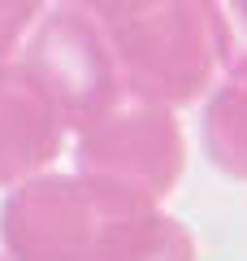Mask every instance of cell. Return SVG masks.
<instances>
[{
  "label": "cell",
  "mask_w": 247,
  "mask_h": 261,
  "mask_svg": "<svg viewBox=\"0 0 247 261\" xmlns=\"http://www.w3.org/2000/svg\"><path fill=\"white\" fill-rule=\"evenodd\" d=\"M61 109L44 92L35 74L22 61H0V187H18L35 174H48L65 148Z\"/></svg>",
  "instance_id": "5b68a950"
},
{
  "label": "cell",
  "mask_w": 247,
  "mask_h": 261,
  "mask_svg": "<svg viewBox=\"0 0 247 261\" xmlns=\"http://www.w3.org/2000/svg\"><path fill=\"white\" fill-rule=\"evenodd\" d=\"M117 261H195V240H191V231L174 218L161 235H152L143 248L126 252V257H117Z\"/></svg>",
  "instance_id": "ba28073f"
},
{
  "label": "cell",
  "mask_w": 247,
  "mask_h": 261,
  "mask_svg": "<svg viewBox=\"0 0 247 261\" xmlns=\"http://www.w3.org/2000/svg\"><path fill=\"white\" fill-rule=\"evenodd\" d=\"M0 261H9V257H0Z\"/></svg>",
  "instance_id": "30bf717a"
},
{
  "label": "cell",
  "mask_w": 247,
  "mask_h": 261,
  "mask_svg": "<svg viewBox=\"0 0 247 261\" xmlns=\"http://www.w3.org/2000/svg\"><path fill=\"white\" fill-rule=\"evenodd\" d=\"M18 61L44 83V92L52 96L74 135L126 96L117 57L104 44V35L82 13L61 9V5L52 13H39L30 35L22 39Z\"/></svg>",
  "instance_id": "277c9868"
},
{
  "label": "cell",
  "mask_w": 247,
  "mask_h": 261,
  "mask_svg": "<svg viewBox=\"0 0 247 261\" xmlns=\"http://www.w3.org/2000/svg\"><path fill=\"white\" fill-rule=\"evenodd\" d=\"M174 218L152 200L100 187L82 174H35L0 205L9 261H117Z\"/></svg>",
  "instance_id": "7a4b0ae2"
},
{
  "label": "cell",
  "mask_w": 247,
  "mask_h": 261,
  "mask_svg": "<svg viewBox=\"0 0 247 261\" xmlns=\"http://www.w3.org/2000/svg\"><path fill=\"white\" fill-rule=\"evenodd\" d=\"M104 35L121 70L126 96L191 105L212 92L230 65L226 39L204 0H56Z\"/></svg>",
  "instance_id": "6da1fadb"
},
{
  "label": "cell",
  "mask_w": 247,
  "mask_h": 261,
  "mask_svg": "<svg viewBox=\"0 0 247 261\" xmlns=\"http://www.w3.org/2000/svg\"><path fill=\"white\" fill-rule=\"evenodd\" d=\"M187 170V140L174 109L139 96H121L109 113L78 130L74 174L100 187L161 205Z\"/></svg>",
  "instance_id": "3957f363"
},
{
  "label": "cell",
  "mask_w": 247,
  "mask_h": 261,
  "mask_svg": "<svg viewBox=\"0 0 247 261\" xmlns=\"http://www.w3.org/2000/svg\"><path fill=\"white\" fill-rule=\"evenodd\" d=\"M208 13L217 18V31L226 39V53L230 61L247 53V0H204Z\"/></svg>",
  "instance_id": "9c48e42d"
},
{
  "label": "cell",
  "mask_w": 247,
  "mask_h": 261,
  "mask_svg": "<svg viewBox=\"0 0 247 261\" xmlns=\"http://www.w3.org/2000/svg\"><path fill=\"white\" fill-rule=\"evenodd\" d=\"M204 148L226 178L247 183V53L226 65L204 105Z\"/></svg>",
  "instance_id": "8992f818"
},
{
  "label": "cell",
  "mask_w": 247,
  "mask_h": 261,
  "mask_svg": "<svg viewBox=\"0 0 247 261\" xmlns=\"http://www.w3.org/2000/svg\"><path fill=\"white\" fill-rule=\"evenodd\" d=\"M39 13H44V0H0V61L22 48Z\"/></svg>",
  "instance_id": "52a82bcc"
}]
</instances>
